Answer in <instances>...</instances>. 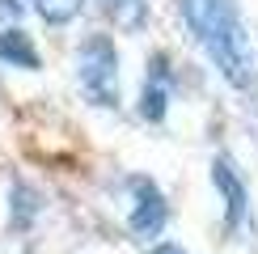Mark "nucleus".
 <instances>
[{
    "mask_svg": "<svg viewBox=\"0 0 258 254\" xmlns=\"http://www.w3.org/2000/svg\"><path fill=\"white\" fill-rule=\"evenodd\" d=\"M178 17L233 89H250L258 81L254 42L245 34L237 0H178Z\"/></svg>",
    "mask_w": 258,
    "mask_h": 254,
    "instance_id": "nucleus-1",
    "label": "nucleus"
},
{
    "mask_svg": "<svg viewBox=\"0 0 258 254\" xmlns=\"http://www.w3.org/2000/svg\"><path fill=\"white\" fill-rule=\"evenodd\" d=\"M77 85L93 106H119V47L110 34H89L77 47Z\"/></svg>",
    "mask_w": 258,
    "mask_h": 254,
    "instance_id": "nucleus-2",
    "label": "nucleus"
},
{
    "mask_svg": "<svg viewBox=\"0 0 258 254\" xmlns=\"http://www.w3.org/2000/svg\"><path fill=\"white\" fill-rule=\"evenodd\" d=\"M123 186H127V199H132V208H127V229H132L140 241H157L161 233H165V225H169V204H165V195H161V186L153 178H144V174L127 178Z\"/></svg>",
    "mask_w": 258,
    "mask_h": 254,
    "instance_id": "nucleus-3",
    "label": "nucleus"
},
{
    "mask_svg": "<svg viewBox=\"0 0 258 254\" xmlns=\"http://www.w3.org/2000/svg\"><path fill=\"white\" fill-rule=\"evenodd\" d=\"M212 186H216V195L224 199V229L237 233L245 225V216H250V190H245L237 165H233L229 157H216V161H212Z\"/></svg>",
    "mask_w": 258,
    "mask_h": 254,
    "instance_id": "nucleus-4",
    "label": "nucleus"
},
{
    "mask_svg": "<svg viewBox=\"0 0 258 254\" xmlns=\"http://www.w3.org/2000/svg\"><path fill=\"white\" fill-rule=\"evenodd\" d=\"M174 102V68H169V55L157 51L148 59V72H144V89H140V119L148 123H161Z\"/></svg>",
    "mask_w": 258,
    "mask_h": 254,
    "instance_id": "nucleus-5",
    "label": "nucleus"
},
{
    "mask_svg": "<svg viewBox=\"0 0 258 254\" xmlns=\"http://www.w3.org/2000/svg\"><path fill=\"white\" fill-rule=\"evenodd\" d=\"M0 64H9V68H26V72H38V47H34V38L26 34L21 26H5L0 30Z\"/></svg>",
    "mask_w": 258,
    "mask_h": 254,
    "instance_id": "nucleus-6",
    "label": "nucleus"
},
{
    "mask_svg": "<svg viewBox=\"0 0 258 254\" xmlns=\"http://www.w3.org/2000/svg\"><path fill=\"white\" fill-rule=\"evenodd\" d=\"M38 216H42V195L30 182H13L9 186V225L17 233H26V229H34Z\"/></svg>",
    "mask_w": 258,
    "mask_h": 254,
    "instance_id": "nucleus-7",
    "label": "nucleus"
},
{
    "mask_svg": "<svg viewBox=\"0 0 258 254\" xmlns=\"http://www.w3.org/2000/svg\"><path fill=\"white\" fill-rule=\"evenodd\" d=\"M98 9L114 21L123 34H140L148 26V0H98Z\"/></svg>",
    "mask_w": 258,
    "mask_h": 254,
    "instance_id": "nucleus-8",
    "label": "nucleus"
},
{
    "mask_svg": "<svg viewBox=\"0 0 258 254\" xmlns=\"http://www.w3.org/2000/svg\"><path fill=\"white\" fill-rule=\"evenodd\" d=\"M34 9H38V17L47 21V26H68V21L85 9V0H34Z\"/></svg>",
    "mask_w": 258,
    "mask_h": 254,
    "instance_id": "nucleus-9",
    "label": "nucleus"
},
{
    "mask_svg": "<svg viewBox=\"0 0 258 254\" xmlns=\"http://www.w3.org/2000/svg\"><path fill=\"white\" fill-rule=\"evenodd\" d=\"M0 17H5L9 26H13V21L21 17V5H17V0H0Z\"/></svg>",
    "mask_w": 258,
    "mask_h": 254,
    "instance_id": "nucleus-10",
    "label": "nucleus"
},
{
    "mask_svg": "<svg viewBox=\"0 0 258 254\" xmlns=\"http://www.w3.org/2000/svg\"><path fill=\"white\" fill-rule=\"evenodd\" d=\"M148 254H186V250H182V246H174V241H157V246L148 250Z\"/></svg>",
    "mask_w": 258,
    "mask_h": 254,
    "instance_id": "nucleus-11",
    "label": "nucleus"
}]
</instances>
